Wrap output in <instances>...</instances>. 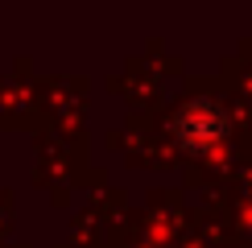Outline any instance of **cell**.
Returning <instances> with one entry per match:
<instances>
[{
  "instance_id": "6da1fadb",
  "label": "cell",
  "mask_w": 252,
  "mask_h": 248,
  "mask_svg": "<svg viewBox=\"0 0 252 248\" xmlns=\"http://www.w3.org/2000/svg\"><path fill=\"white\" fill-rule=\"evenodd\" d=\"M178 128H182L186 141H215L219 132H223V116H219V108H207V103H194V108L182 112V120H178Z\"/></svg>"
}]
</instances>
